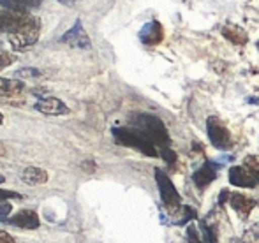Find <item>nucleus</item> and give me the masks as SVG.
I'll return each mask as SVG.
<instances>
[{
	"instance_id": "1",
	"label": "nucleus",
	"mask_w": 259,
	"mask_h": 243,
	"mask_svg": "<svg viewBox=\"0 0 259 243\" xmlns=\"http://www.w3.org/2000/svg\"><path fill=\"white\" fill-rule=\"evenodd\" d=\"M129 127H134L140 130L148 141L157 147V150H164V148H171V139L164 122L159 117L152 113H133L129 117Z\"/></svg>"
},
{
	"instance_id": "2",
	"label": "nucleus",
	"mask_w": 259,
	"mask_h": 243,
	"mask_svg": "<svg viewBox=\"0 0 259 243\" xmlns=\"http://www.w3.org/2000/svg\"><path fill=\"white\" fill-rule=\"evenodd\" d=\"M113 139L122 147H129L134 150L141 152V154L148 155V157H159V150L152 141H148L140 130L134 127H113L111 129Z\"/></svg>"
},
{
	"instance_id": "3",
	"label": "nucleus",
	"mask_w": 259,
	"mask_h": 243,
	"mask_svg": "<svg viewBox=\"0 0 259 243\" xmlns=\"http://www.w3.org/2000/svg\"><path fill=\"white\" fill-rule=\"evenodd\" d=\"M229 183L242 188H254L259 185V159L256 155H247L243 166L229 168Z\"/></svg>"
},
{
	"instance_id": "4",
	"label": "nucleus",
	"mask_w": 259,
	"mask_h": 243,
	"mask_svg": "<svg viewBox=\"0 0 259 243\" xmlns=\"http://www.w3.org/2000/svg\"><path fill=\"white\" fill-rule=\"evenodd\" d=\"M155 173V182H157V187H159V194H160V201L162 205L169 210L171 213L178 212L182 208V199H180V194L177 192V187L171 182V178L162 171V169L155 168L154 169Z\"/></svg>"
},
{
	"instance_id": "5",
	"label": "nucleus",
	"mask_w": 259,
	"mask_h": 243,
	"mask_svg": "<svg viewBox=\"0 0 259 243\" xmlns=\"http://www.w3.org/2000/svg\"><path fill=\"white\" fill-rule=\"evenodd\" d=\"M39 35H41V21H39L37 18H34L30 23L21 27L20 30L11 32L9 44L14 52H21V50L34 46L35 42L39 41Z\"/></svg>"
},
{
	"instance_id": "6",
	"label": "nucleus",
	"mask_w": 259,
	"mask_h": 243,
	"mask_svg": "<svg viewBox=\"0 0 259 243\" xmlns=\"http://www.w3.org/2000/svg\"><path fill=\"white\" fill-rule=\"evenodd\" d=\"M208 139L217 150H229L233 147V137L226 123L217 117H210L206 120Z\"/></svg>"
},
{
	"instance_id": "7",
	"label": "nucleus",
	"mask_w": 259,
	"mask_h": 243,
	"mask_svg": "<svg viewBox=\"0 0 259 243\" xmlns=\"http://www.w3.org/2000/svg\"><path fill=\"white\" fill-rule=\"evenodd\" d=\"M60 42L69 44L71 48H76V50H89L90 48V37H89V34H87L85 28H83L81 20L74 21V25H72V27L60 37Z\"/></svg>"
},
{
	"instance_id": "8",
	"label": "nucleus",
	"mask_w": 259,
	"mask_h": 243,
	"mask_svg": "<svg viewBox=\"0 0 259 243\" xmlns=\"http://www.w3.org/2000/svg\"><path fill=\"white\" fill-rule=\"evenodd\" d=\"M226 203H228V205L231 206V208L235 210L242 219H247V217L250 215V212L257 206L256 199L249 198V196L242 194V192H229L228 201Z\"/></svg>"
},
{
	"instance_id": "9",
	"label": "nucleus",
	"mask_w": 259,
	"mask_h": 243,
	"mask_svg": "<svg viewBox=\"0 0 259 243\" xmlns=\"http://www.w3.org/2000/svg\"><path fill=\"white\" fill-rule=\"evenodd\" d=\"M6 222L14 227H20V229H37L41 220H39L37 212L34 210H20L14 215H11Z\"/></svg>"
},
{
	"instance_id": "10",
	"label": "nucleus",
	"mask_w": 259,
	"mask_h": 243,
	"mask_svg": "<svg viewBox=\"0 0 259 243\" xmlns=\"http://www.w3.org/2000/svg\"><path fill=\"white\" fill-rule=\"evenodd\" d=\"M34 108L42 115H48V117H60V115H67L69 108L65 103H62L57 97H42L37 103L34 104Z\"/></svg>"
},
{
	"instance_id": "11",
	"label": "nucleus",
	"mask_w": 259,
	"mask_h": 243,
	"mask_svg": "<svg viewBox=\"0 0 259 243\" xmlns=\"http://www.w3.org/2000/svg\"><path fill=\"white\" fill-rule=\"evenodd\" d=\"M164 39V28L157 20H152L143 25L140 30V41L147 46H157L160 44Z\"/></svg>"
},
{
	"instance_id": "12",
	"label": "nucleus",
	"mask_w": 259,
	"mask_h": 243,
	"mask_svg": "<svg viewBox=\"0 0 259 243\" xmlns=\"http://www.w3.org/2000/svg\"><path fill=\"white\" fill-rule=\"evenodd\" d=\"M217 169H219V166H215L213 162H205V164L192 175V182H194V185L199 190H203V188H206L208 185L217 178Z\"/></svg>"
},
{
	"instance_id": "13",
	"label": "nucleus",
	"mask_w": 259,
	"mask_h": 243,
	"mask_svg": "<svg viewBox=\"0 0 259 243\" xmlns=\"http://www.w3.org/2000/svg\"><path fill=\"white\" fill-rule=\"evenodd\" d=\"M48 180H50L48 171H46V169H42V168L28 166V168H25L23 171H21V182L27 183V185H32V187L46 183Z\"/></svg>"
},
{
	"instance_id": "14",
	"label": "nucleus",
	"mask_w": 259,
	"mask_h": 243,
	"mask_svg": "<svg viewBox=\"0 0 259 243\" xmlns=\"http://www.w3.org/2000/svg\"><path fill=\"white\" fill-rule=\"evenodd\" d=\"M222 35H224L229 42H233V44H236V46L247 44V41H249V37H247V32L243 30L242 27L235 25V23L224 25V27H222Z\"/></svg>"
},
{
	"instance_id": "15",
	"label": "nucleus",
	"mask_w": 259,
	"mask_h": 243,
	"mask_svg": "<svg viewBox=\"0 0 259 243\" xmlns=\"http://www.w3.org/2000/svg\"><path fill=\"white\" fill-rule=\"evenodd\" d=\"M25 92V83L20 79L0 78V97H16Z\"/></svg>"
},
{
	"instance_id": "16",
	"label": "nucleus",
	"mask_w": 259,
	"mask_h": 243,
	"mask_svg": "<svg viewBox=\"0 0 259 243\" xmlns=\"http://www.w3.org/2000/svg\"><path fill=\"white\" fill-rule=\"evenodd\" d=\"M0 6L11 13H27L28 9L41 7V2L39 0H0Z\"/></svg>"
},
{
	"instance_id": "17",
	"label": "nucleus",
	"mask_w": 259,
	"mask_h": 243,
	"mask_svg": "<svg viewBox=\"0 0 259 243\" xmlns=\"http://www.w3.org/2000/svg\"><path fill=\"white\" fill-rule=\"evenodd\" d=\"M41 76V71L35 67H23V69H18L14 72V79H30V78H39Z\"/></svg>"
},
{
	"instance_id": "18",
	"label": "nucleus",
	"mask_w": 259,
	"mask_h": 243,
	"mask_svg": "<svg viewBox=\"0 0 259 243\" xmlns=\"http://www.w3.org/2000/svg\"><path fill=\"white\" fill-rule=\"evenodd\" d=\"M196 215H198V213H196V210L192 208V206H182V213H180V217H178L177 224L178 226H184L189 220L196 219Z\"/></svg>"
},
{
	"instance_id": "19",
	"label": "nucleus",
	"mask_w": 259,
	"mask_h": 243,
	"mask_svg": "<svg viewBox=\"0 0 259 243\" xmlns=\"http://www.w3.org/2000/svg\"><path fill=\"white\" fill-rule=\"evenodd\" d=\"M201 231H203V238L206 243H217V234H215V227L208 226L206 220L201 222Z\"/></svg>"
},
{
	"instance_id": "20",
	"label": "nucleus",
	"mask_w": 259,
	"mask_h": 243,
	"mask_svg": "<svg viewBox=\"0 0 259 243\" xmlns=\"http://www.w3.org/2000/svg\"><path fill=\"white\" fill-rule=\"evenodd\" d=\"M16 62V57L13 55V53L9 52H4V50H0V72L4 71V69H7L11 64H14Z\"/></svg>"
},
{
	"instance_id": "21",
	"label": "nucleus",
	"mask_w": 259,
	"mask_h": 243,
	"mask_svg": "<svg viewBox=\"0 0 259 243\" xmlns=\"http://www.w3.org/2000/svg\"><path fill=\"white\" fill-rule=\"evenodd\" d=\"M11 212H13V206H11V203H7V201L0 203V220H7V219H9Z\"/></svg>"
},
{
	"instance_id": "22",
	"label": "nucleus",
	"mask_w": 259,
	"mask_h": 243,
	"mask_svg": "<svg viewBox=\"0 0 259 243\" xmlns=\"http://www.w3.org/2000/svg\"><path fill=\"white\" fill-rule=\"evenodd\" d=\"M21 198H23V196L14 190H4V188H0V203L7 201V199H21Z\"/></svg>"
},
{
	"instance_id": "23",
	"label": "nucleus",
	"mask_w": 259,
	"mask_h": 243,
	"mask_svg": "<svg viewBox=\"0 0 259 243\" xmlns=\"http://www.w3.org/2000/svg\"><path fill=\"white\" fill-rule=\"evenodd\" d=\"M187 241H189V243H203V241H201V238L198 236V231H196L192 226H189V227H187Z\"/></svg>"
},
{
	"instance_id": "24",
	"label": "nucleus",
	"mask_w": 259,
	"mask_h": 243,
	"mask_svg": "<svg viewBox=\"0 0 259 243\" xmlns=\"http://www.w3.org/2000/svg\"><path fill=\"white\" fill-rule=\"evenodd\" d=\"M81 169H83V171H87V173H94L97 169V166H96V162H94V161H83L81 162Z\"/></svg>"
},
{
	"instance_id": "25",
	"label": "nucleus",
	"mask_w": 259,
	"mask_h": 243,
	"mask_svg": "<svg viewBox=\"0 0 259 243\" xmlns=\"http://www.w3.org/2000/svg\"><path fill=\"white\" fill-rule=\"evenodd\" d=\"M0 243H16V240H14L9 233H6V231L0 229Z\"/></svg>"
},
{
	"instance_id": "26",
	"label": "nucleus",
	"mask_w": 259,
	"mask_h": 243,
	"mask_svg": "<svg viewBox=\"0 0 259 243\" xmlns=\"http://www.w3.org/2000/svg\"><path fill=\"white\" fill-rule=\"evenodd\" d=\"M4 182H6V178H4V175L0 173V183H4Z\"/></svg>"
},
{
	"instance_id": "27",
	"label": "nucleus",
	"mask_w": 259,
	"mask_h": 243,
	"mask_svg": "<svg viewBox=\"0 0 259 243\" xmlns=\"http://www.w3.org/2000/svg\"><path fill=\"white\" fill-rule=\"evenodd\" d=\"M2 122H4V115H2V111H0V125H2Z\"/></svg>"
}]
</instances>
